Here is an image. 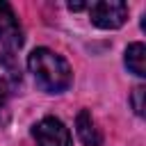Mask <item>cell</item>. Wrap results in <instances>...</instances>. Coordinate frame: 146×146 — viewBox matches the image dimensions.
<instances>
[{
    "label": "cell",
    "instance_id": "9c48e42d",
    "mask_svg": "<svg viewBox=\"0 0 146 146\" xmlns=\"http://www.w3.org/2000/svg\"><path fill=\"white\" fill-rule=\"evenodd\" d=\"M89 5L87 2H68V9L71 11H80V9H87Z\"/></svg>",
    "mask_w": 146,
    "mask_h": 146
},
{
    "label": "cell",
    "instance_id": "277c9868",
    "mask_svg": "<svg viewBox=\"0 0 146 146\" xmlns=\"http://www.w3.org/2000/svg\"><path fill=\"white\" fill-rule=\"evenodd\" d=\"M23 27L18 23L16 11L11 9L9 2H0V43L7 50H18L23 46Z\"/></svg>",
    "mask_w": 146,
    "mask_h": 146
},
{
    "label": "cell",
    "instance_id": "52a82bcc",
    "mask_svg": "<svg viewBox=\"0 0 146 146\" xmlns=\"http://www.w3.org/2000/svg\"><path fill=\"white\" fill-rule=\"evenodd\" d=\"M125 66L137 78L146 75V48H144V43L137 41V43H130L125 48Z\"/></svg>",
    "mask_w": 146,
    "mask_h": 146
},
{
    "label": "cell",
    "instance_id": "7a4b0ae2",
    "mask_svg": "<svg viewBox=\"0 0 146 146\" xmlns=\"http://www.w3.org/2000/svg\"><path fill=\"white\" fill-rule=\"evenodd\" d=\"M89 18L96 27L100 30H116L125 23L128 18V5L121 0H100L91 2L89 7Z\"/></svg>",
    "mask_w": 146,
    "mask_h": 146
},
{
    "label": "cell",
    "instance_id": "5b68a950",
    "mask_svg": "<svg viewBox=\"0 0 146 146\" xmlns=\"http://www.w3.org/2000/svg\"><path fill=\"white\" fill-rule=\"evenodd\" d=\"M18 84H21V71H18L14 57L7 52H0V123H2V114L7 110V100Z\"/></svg>",
    "mask_w": 146,
    "mask_h": 146
},
{
    "label": "cell",
    "instance_id": "ba28073f",
    "mask_svg": "<svg viewBox=\"0 0 146 146\" xmlns=\"http://www.w3.org/2000/svg\"><path fill=\"white\" fill-rule=\"evenodd\" d=\"M144 94H146L144 87H135L132 96H130V103H132V110L137 116H144Z\"/></svg>",
    "mask_w": 146,
    "mask_h": 146
},
{
    "label": "cell",
    "instance_id": "6da1fadb",
    "mask_svg": "<svg viewBox=\"0 0 146 146\" xmlns=\"http://www.w3.org/2000/svg\"><path fill=\"white\" fill-rule=\"evenodd\" d=\"M27 68L36 84L48 94H62L73 82V71L68 62L50 48H34L27 57Z\"/></svg>",
    "mask_w": 146,
    "mask_h": 146
},
{
    "label": "cell",
    "instance_id": "3957f363",
    "mask_svg": "<svg viewBox=\"0 0 146 146\" xmlns=\"http://www.w3.org/2000/svg\"><path fill=\"white\" fill-rule=\"evenodd\" d=\"M32 137L36 139L39 146H71V132H68V128L59 119H55V116L41 119L32 128Z\"/></svg>",
    "mask_w": 146,
    "mask_h": 146
},
{
    "label": "cell",
    "instance_id": "8992f818",
    "mask_svg": "<svg viewBox=\"0 0 146 146\" xmlns=\"http://www.w3.org/2000/svg\"><path fill=\"white\" fill-rule=\"evenodd\" d=\"M75 130H78V137H80V141L84 146H103V132L96 125V121H94L89 110H80L78 112Z\"/></svg>",
    "mask_w": 146,
    "mask_h": 146
}]
</instances>
